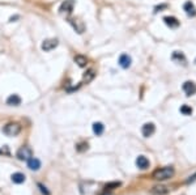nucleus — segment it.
<instances>
[{
  "instance_id": "nucleus-28",
  "label": "nucleus",
  "mask_w": 196,
  "mask_h": 195,
  "mask_svg": "<svg viewBox=\"0 0 196 195\" xmlns=\"http://www.w3.org/2000/svg\"><path fill=\"white\" fill-rule=\"evenodd\" d=\"M195 62H196V60H195Z\"/></svg>"
},
{
  "instance_id": "nucleus-1",
  "label": "nucleus",
  "mask_w": 196,
  "mask_h": 195,
  "mask_svg": "<svg viewBox=\"0 0 196 195\" xmlns=\"http://www.w3.org/2000/svg\"><path fill=\"white\" fill-rule=\"evenodd\" d=\"M173 175H174V169L171 166H165V168H160L157 170H154L152 177L157 181H166L171 178Z\"/></svg>"
},
{
  "instance_id": "nucleus-21",
  "label": "nucleus",
  "mask_w": 196,
  "mask_h": 195,
  "mask_svg": "<svg viewBox=\"0 0 196 195\" xmlns=\"http://www.w3.org/2000/svg\"><path fill=\"white\" fill-rule=\"evenodd\" d=\"M180 113H182V114H185V115H191L192 114V109L189 108L188 105H183L180 108Z\"/></svg>"
},
{
  "instance_id": "nucleus-9",
  "label": "nucleus",
  "mask_w": 196,
  "mask_h": 195,
  "mask_svg": "<svg viewBox=\"0 0 196 195\" xmlns=\"http://www.w3.org/2000/svg\"><path fill=\"white\" fill-rule=\"evenodd\" d=\"M136 165L139 169H141V170H145V169H148L149 168V160L147 159L145 156H139L137 159H136Z\"/></svg>"
},
{
  "instance_id": "nucleus-20",
  "label": "nucleus",
  "mask_w": 196,
  "mask_h": 195,
  "mask_svg": "<svg viewBox=\"0 0 196 195\" xmlns=\"http://www.w3.org/2000/svg\"><path fill=\"white\" fill-rule=\"evenodd\" d=\"M173 59L174 60H182V64H186V58H185V55H183L182 53H179V51H175L174 54H173Z\"/></svg>"
},
{
  "instance_id": "nucleus-24",
  "label": "nucleus",
  "mask_w": 196,
  "mask_h": 195,
  "mask_svg": "<svg viewBox=\"0 0 196 195\" xmlns=\"http://www.w3.org/2000/svg\"><path fill=\"white\" fill-rule=\"evenodd\" d=\"M85 149H88V144L86 143H81V144H79V146H77V151H79V152H83V151H85Z\"/></svg>"
},
{
  "instance_id": "nucleus-12",
  "label": "nucleus",
  "mask_w": 196,
  "mask_h": 195,
  "mask_svg": "<svg viewBox=\"0 0 196 195\" xmlns=\"http://www.w3.org/2000/svg\"><path fill=\"white\" fill-rule=\"evenodd\" d=\"M94 77H96V71H94L93 68H90V70H88V71L84 73V76H83V83L89 84L90 81H93Z\"/></svg>"
},
{
  "instance_id": "nucleus-15",
  "label": "nucleus",
  "mask_w": 196,
  "mask_h": 195,
  "mask_svg": "<svg viewBox=\"0 0 196 195\" xmlns=\"http://www.w3.org/2000/svg\"><path fill=\"white\" fill-rule=\"evenodd\" d=\"M163 21H165V24L167 25V26H170V28H178L179 26V21L176 20L175 17H171V16L163 17Z\"/></svg>"
},
{
  "instance_id": "nucleus-2",
  "label": "nucleus",
  "mask_w": 196,
  "mask_h": 195,
  "mask_svg": "<svg viewBox=\"0 0 196 195\" xmlns=\"http://www.w3.org/2000/svg\"><path fill=\"white\" fill-rule=\"evenodd\" d=\"M3 132L7 136H17L21 132V126L18 123H8L3 127Z\"/></svg>"
},
{
  "instance_id": "nucleus-26",
  "label": "nucleus",
  "mask_w": 196,
  "mask_h": 195,
  "mask_svg": "<svg viewBox=\"0 0 196 195\" xmlns=\"http://www.w3.org/2000/svg\"><path fill=\"white\" fill-rule=\"evenodd\" d=\"M17 18H20V17H18V16H15V17H11V20H9V21H11V22H13L15 20H17Z\"/></svg>"
},
{
  "instance_id": "nucleus-3",
  "label": "nucleus",
  "mask_w": 196,
  "mask_h": 195,
  "mask_svg": "<svg viewBox=\"0 0 196 195\" xmlns=\"http://www.w3.org/2000/svg\"><path fill=\"white\" fill-rule=\"evenodd\" d=\"M68 22L69 25L73 28V30L76 31V33H79V34H83L84 31H85V24L79 20V18H72V17H69L68 18Z\"/></svg>"
},
{
  "instance_id": "nucleus-10",
  "label": "nucleus",
  "mask_w": 196,
  "mask_h": 195,
  "mask_svg": "<svg viewBox=\"0 0 196 195\" xmlns=\"http://www.w3.org/2000/svg\"><path fill=\"white\" fill-rule=\"evenodd\" d=\"M131 63H132V59H131V56L127 55V54H122L121 55V58H119V66H121L122 68H128L131 66Z\"/></svg>"
},
{
  "instance_id": "nucleus-6",
  "label": "nucleus",
  "mask_w": 196,
  "mask_h": 195,
  "mask_svg": "<svg viewBox=\"0 0 196 195\" xmlns=\"http://www.w3.org/2000/svg\"><path fill=\"white\" fill-rule=\"evenodd\" d=\"M59 45V41L56 38H48V39H45L42 42V50L43 51H52L54 49H56Z\"/></svg>"
},
{
  "instance_id": "nucleus-17",
  "label": "nucleus",
  "mask_w": 196,
  "mask_h": 195,
  "mask_svg": "<svg viewBox=\"0 0 196 195\" xmlns=\"http://www.w3.org/2000/svg\"><path fill=\"white\" fill-rule=\"evenodd\" d=\"M75 63H76V64H77L79 67L84 68V67H86V64H88V59H86V56L79 54V55L75 56Z\"/></svg>"
},
{
  "instance_id": "nucleus-13",
  "label": "nucleus",
  "mask_w": 196,
  "mask_h": 195,
  "mask_svg": "<svg viewBox=\"0 0 196 195\" xmlns=\"http://www.w3.org/2000/svg\"><path fill=\"white\" fill-rule=\"evenodd\" d=\"M7 105L9 106H18L21 105V97L17 96V94H12L7 98Z\"/></svg>"
},
{
  "instance_id": "nucleus-14",
  "label": "nucleus",
  "mask_w": 196,
  "mask_h": 195,
  "mask_svg": "<svg viewBox=\"0 0 196 195\" xmlns=\"http://www.w3.org/2000/svg\"><path fill=\"white\" fill-rule=\"evenodd\" d=\"M11 179H12L13 183L21 185V183H24V182H25L26 177H25V174H22V173H13V174H12V177H11Z\"/></svg>"
},
{
  "instance_id": "nucleus-25",
  "label": "nucleus",
  "mask_w": 196,
  "mask_h": 195,
  "mask_svg": "<svg viewBox=\"0 0 196 195\" xmlns=\"http://www.w3.org/2000/svg\"><path fill=\"white\" fill-rule=\"evenodd\" d=\"M195 179H196V174H194L192 177H189V178L187 179V183H191V182H194Z\"/></svg>"
},
{
  "instance_id": "nucleus-8",
  "label": "nucleus",
  "mask_w": 196,
  "mask_h": 195,
  "mask_svg": "<svg viewBox=\"0 0 196 195\" xmlns=\"http://www.w3.org/2000/svg\"><path fill=\"white\" fill-rule=\"evenodd\" d=\"M154 131H156V126L153 123H145L143 126V128H141V132H143V136L144 137H149L154 134Z\"/></svg>"
},
{
  "instance_id": "nucleus-22",
  "label": "nucleus",
  "mask_w": 196,
  "mask_h": 195,
  "mask_svg": "<svg viewBox=\"0 0 196 195\" xmlns=\"http://www.w3.org/2000/svg\"><path fill=\"white\" fill-rule=\"evenodd\" d=\"M119 186H121V182H110V183H107L105 186V188L106 190H112V188H116Z\"/></svg>"
},
{
  "instance_id": "nucleus-7",
  "label": "nucleus",
  "mask_w": 196,
  "mask_h": 195,
  "mask_svg": "<svg viewBox=\"0 0 196 195\" xmlns=\"http://www.w3.org/2000/svg\"><path fill=\"white\" fill-rule=\"evenodd\" d=\"M183 91H185L186 96H194L196 93V84L192 83V81H186L185 84H183Z\"/></svg>"
},
{
  "instance_id": "nucleus-23",
  "label": "nucleus",
  "mask_w": 196,
  "mask_h": 195,
  "mask_svg": "<svg viewBox=\"0 0 196 195\" xmlns=\"http://www.w3.org/2000/svg\"><path fill=\"white\" fill-rule=\"evenodd\" d=\"M38 187H39V190H41V193H42L43 195H50V191L46 188V186H43L42 183H38Z\"/></svg>"
},
{
  "instance_id": "nucleus-11",
  "label": "nucleus",
  "mask_w": 196,
  "mask_h": 195,
  "mask_svg": "<svg viewBox=\"0 0 196 195\" xmlns=\"http://www.w3.org/2000/svg\"><path fill=\"white\" fill-rule=\"evenodd\" d=\"M26 162H28L29 169H31V170H39L41 169V161L38 159H35V157H31V159L28 160Z\"/></svg>"
},
{
  "instance_id": "nucleus-16",
  "label": "nucleus",
  "mask_w": 196,
  "mask_h": 195,
  "mask_svg": "<svg viewBox=\"0 0 196 195\" xmlns=\"http://www.w3.org/2000/svg\"><path fill=\"white\" fill-rule=\"evenodd\" d=\"M169 193V188L166 186H154L153 188H152V194H154V195H165Z\"/></svg>"
},
{
  "instance_id": "nucleus-18",
  "label": "nucleus",
  "mask_w": 196,
  "mask_h": 195,
  "mask_svg": "<svg viewBox=\"0 0 196 195\" xmlns=\"http://www.w3.org/2000/svg\"><path fill=\"white\" fill-rule=\"evenodd\" d=\"M185 11H186V13H187L188 16H191V17L196 16V8H195V5H194L191 2H187V3L185 4Z\"/></svg>"
},
{
  "instance_id": "nucleus-19",
  "label": "nucleus",
  "mask_w": 196,
  "mask_h": 195,
  "mask_svg": "<svg viewBox=\"0 0 196 195\" xmlns=\"http://www.w3.org/2000/svg\"><path fill=\"white\" fill-rule=\"evenodd\" d=\"M103 131H105V126L103 123H101V122H96V123H93V132L96 134V135H102L103 134Z\"/></svg>"
},
{
  "instance_id": "nucleus-5",
  "label": "nucleus",
  "mask_w": 196,
  "mask_h": 195,
  "mask_svg": "<svg viewBox=\"0 0 196 195\" xmlns=\"http://www.w3.org/2000/svg\"><path fill=\"white\" fill-rule=\"evenodd\" d=\"M73 8H75V0H64L60 4L59 12L62 15H69V13H72Z\"/></svg>"
},
{
  "instance_id": "nucleus-27",
  "label": "nucleus",
  "mask_w": 196,
  "mask_h": 195,
  "mask_svg": "<svg viewBox=\"0 0 196 195\" xmlns=\"http://www.w3.org/2000/svg\"><path fill=\"white\" fill-rule=\"evenodd\" d=\"M103 195H112V194H110V193H109V194H107V193H106V194H103Z\"/></svg>"
},
{
  "instance_id": "nucleus-4",
  "label": "nucleus",
  "mask_w": 196,
  "mask_h": 195,
  "mask_svg": "<svg viewBox=\"0 0 196 195\" xmlns=\"http://www.w3.org/2000/svg\"><path fill=\"white\" fill-rule=\"evenodd\" d=\"M16 157L21 161H28L33 157V151H31L29 147H22V148H20L17 151Z\"/></svg>"
}]
</instances>
